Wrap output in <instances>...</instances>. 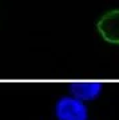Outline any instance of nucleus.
Wrapping results in <instances>:
<instances>
[{
  "label": "nucleus",
  "mask_w": 119,
  "mask_h": 120,
  "mask_svg": "<svg viewBox=\"0 0 119 120\" xmlns=\"http://www.w3.org/2000/svg\"><path fill=\"white\" fill-rule=\"evenodd\" d=\"M55 117L58 120H87L88 108L86 101L72 95L62 96L55 103Z\"/></svg>",
  "instance_id": "nucleus-1"
},
{
  "label": "nucleus",
  "mask_w": 119,
  "mask_h": 120,
  "mask_svg": "<svg viewBox=\"0 0 119 120\" xmlns=\"http://www.w3.org/2000/svg\"><path fill=\"white\" fill-rule=\"evenodd\" d=\"M96 30L104 41L119 45V8L103 13L96 23Z\"/></svg>",
  "instance_id": "nucleus-2"
},
{
  "label": "nucleus",
  "mask_w": 119,
  "mask_h": 120,
  "mask_svg": "<svg viewBox=\"0 0 119 120\" xmlns=\"http://www.w3.org/2000/svg\"><path fill=\"white\" fill-rule=\"evenodd\" d=\"M68 91L83 101H92L100 96L103 84L99 82H74L68 84Z\"/></svg>",
  "instance_id": "nucleus-3"
}]
</instances>
